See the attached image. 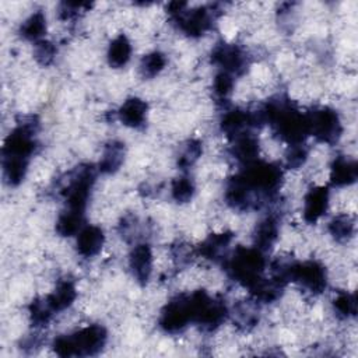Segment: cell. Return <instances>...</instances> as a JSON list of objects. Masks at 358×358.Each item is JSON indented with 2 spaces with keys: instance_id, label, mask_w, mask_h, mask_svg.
<instances>
[{
  "instance_id": "1",
  "label": "cell",
  "mask_w": 358,
  "mask_h": 358,
  "mask_svg": "<svg viewBox=\"0 0 358 358\" xmlns=\"http://www.w3.org/2000/svg\"><path fill=\"white\" fill-rule=\"evenodd\" d=\"M109 334L101 323H87L71 331L57 334L50 348L59 357H90L99 354L108 344Z\"/></svg>"
},
{
  "instance_id": "2",
  "label": "cell",
  "mask_w": 358,
  "mask_h": 358,
  "mask_svg": "<svg viewBox=\"0 0 358 358\" xmlns=\"http://www.w3.org/2000/svg\"><path fill=\"white\" fill-rule=\"evenodd\" d=\"M309 138L319 145L333 147L344 134V124L338 110L330 105L316 103L306 109Z\"/></svg>"
},
{
  "instance_id": "3",
  "label": "cell",
  "mask_w": 358,
  "mask_h": 358,
  "mask_svg": "<svg viewBox=\"0 0 358 358\" xmlns=\"http://www.w3.org/2000/svg\"><path fill=\"white\" fill-rule=\"evenodd\" d=\"M333 190L327 183L310 182L301 196V220L305 225L315 227L327 218L331 211Z\"/></svg>"
},
{
  "instance_id": "4",
  "label": "cell",
  "mask_w": 358,
  "mask_h": 358,
  "mask_svg": "<svg viewBox=\"0 0 358 358\" xmlns=\"http://www.w3.org/2000/svg\"><path fill=\"white\" fill-rule=\"evenodd\" d=\"M127 270L133 281L140 287H147L154 275L157 255L148 241L134 242L126 257Z\"/></svg>"
},
{
  "instance_id": "5",
  "label": "cell",
  "mask_w": 358,
  "mask_h": 358,
  "mask_svg": "<svg viewBox=\"0 0 358 358\" xmlns=\"http://www.w3.org/2000/svg\"><path fill=\"white\" fill-rule=\"evenodd\" d=\"M357 180V162L355 157L347 152H337L326 166V182L333 189L352 187Z\"/></svg>"
},
{
  "instance_id": "6",
  "label": "cell",
  "mask_w": 358,
  "mask_h": 358,
  "mask_svg": "<svg viewBox=\"0 0 358 358\" xmlns=\"http://www.w3.org/2000/svg\"><path fill=\"white\" fill-rule=\"evenodd\" d=\"M108 238L98 224H85L74 238L76 255L83 260H92L101 256Z\"/></svg>"
},
{
  "instance_id": "7",
  "label": "cell",
  "mask_w": 358,
  "mask_h": 358,
  "mask_svg": "<svg viewBox=\"0 0 358 358\" xmlns=\"http://www.w3.org/2000/svg\"><path fill=\"white\" fill-rule=\"evenodd\" d=\"M150 116L148 102L138 96L130 95L122 101L119 108L115 110L116 120L126 129L140 130L144 129Z\"/></svg>"
},
{
  "instance_id": "8",
  "label": "cell",
  "mask_w": 358,
  "mask_h": 358,
  "mask_svg": "<svg viewBox=\"0 0 358 358\" xmlns=\"http://www.w3.org/2000/svg\"><path fill=\"white\" fill-rule=\"evenodd\" d=\"M133 53H134L133 41L127 34L119 32L113 35L108 42L105 59L110 69L122 70L131 62Z\"/></svg>"
},
{
  "instance_id": "9",
  "label": "cell",
  "mask_w": 358,
  "mask_h": 358,
  "mask_svg": "<svg viewBox=\"0 0 358 358\" xmlns=\"http://www.w3.org/2000/svg\"><path fill=\"white\" fill-rule=\"evenodd\" d=\"M126 155V144L122 140L110 138L102 145L101 155L95 166L102 175H115L124 164Z\"/></svg>"
},
{
  "instance_id": "10",
  "label": "cell",
  "mask_w": 358,
  "mask_h": 358,
  "mask_svg": "<svg viewBox=\"0 0 358 358\" xmlns=\"http://www.w3.org/2000/svg\"><path fill=\"white\" fill-rule=\"evenodd\" d=\"M49 29V22L46 13L41 8L31 11L20 24L18 27V35L22 41L31 42L32 45L46 39Z\"/></svg>"
},
{
  "instance_id": "11",
  "label": "cell",
  "mask_w": 358,
  "mask_h": 358,
  "mask_svg": "<svg viewBox=\"0 0 358 358\" xmlns=\"http://www.w3.org/2000/svg\"><path fill=\"white\" fill-rule=\"evenodd\" d=\"M166 67H168L166 53L159 49H152L145 52L140 57L137 71L143 80H154L159 77Z\"/></svg>"
},
{
  "instance_id": "12",
  "label": "cell",
  "mask_w": 358,
  "mask_h": 358,
  "mask_svg": "<svg viewBox=\"0 0 358 358\" xmlns=\"http://www.w3.org/2000/svg\"><path fill=\"white\" fill-rule=\"evenodd\" d=\"M196 194H197V183H196V179L189 172H182L179 176L173 178L169 183V196L179 206L192 203Z\"/></svg>"
},
{
  "instance_id": "13",
  "label": "cell",
  "mask_w": 358,
  "mask_h": 358,
  "mask_svg": "<svg viewBox=\"0 0 358 358\" xmlns=\"http://www.w3.org/2000/svg\"><path fill=\"white\" fill-rule=\"evenodd\" d=\"M32 56H34V60L42 67H48V66L53 64L56 60V56H57L56 43L48 38L34 43L32 45Z\"/></svg>"
}]
</instances>
